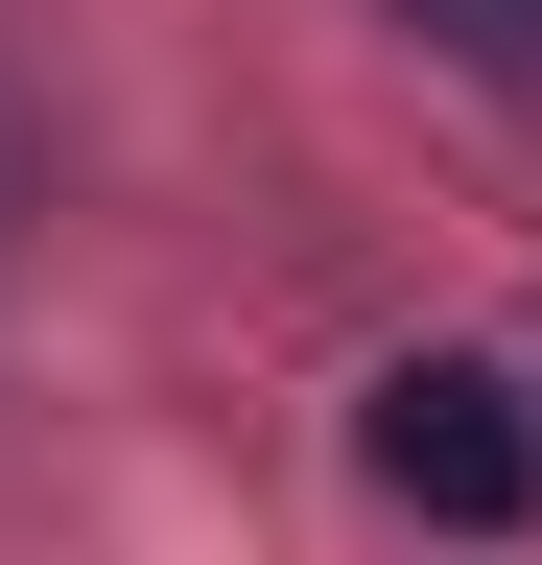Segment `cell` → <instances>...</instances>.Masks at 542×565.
Instances as JSON below:
<instances>
[{"mask_svg":"<svg viewBox=\"0 0 542 565\" xmlns=\"http://www.w3.org/2000/svg\"><path fill=\"white\" fill-rule=\"evenodd\" d=\"M401 24H425L448 71H542V0H401Z\"/></svg>","mask_w":542,"mask_h":565,"instance_id":"7a4b0ae2","label":"cell"},{"mask_svg":"<svg viewBox=\"0 0 542 565\" xmlns=\"http://www.w3.org/2000/svg\"><path fill=\"white\" fill-rule=\"evenodd\" d=\"M354 448H378V494H401V519H448V542L542 519V424H519V377H496V353H401V377L354 401Z\"/></svg>","mask_w":542,"mask_h":565,"instance_id":"6da1fadb","label":"cell"}]
</instances>
